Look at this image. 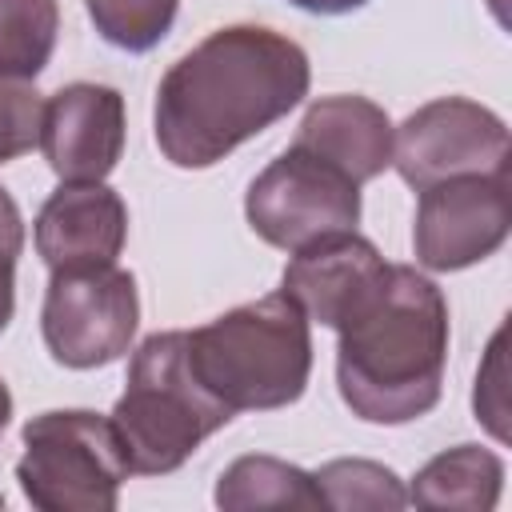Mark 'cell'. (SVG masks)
<instances>
[{"label":"cell","instance_id":"44dd1931","mask_svg":"<svg viewBox=\"0 0 512 512\" xmlns=\"http://www.w3.org/2000/svg\"><path fill=\"white\" fill-rule=\"evenodd\" d=\"M288 4H296V8H304L312 16H344V12L364 8L368 0H288Z\"/></svg>","mask_w":512,"mask_h":512},{"label":"cell","instance_id":"277c9868","mask_svg":"<svg viewBox=\"0 0 512 512\" xmlns=\"http://www.w3.org/2000/svg\"><path fill=\"white\" fill-rule=\"evenodd\" d=\"M236 412L224 408L192 372L188 332H152L128 364L124 396L112 408V428L136 476L176 472L212 432Z\"/></svg>","mask_w":512,"mask_h":512},{"label":"cell","instance_id":"4fadbf2b","mask_svg":"<svg viewBox=\"0 0 512 512\" xmlns=\"http://www.w3.org/2000/svg\"><path fill=\"white\" fill-rule=\"evenodd\" d=\"M292 144L368 184L392 164V120L368 96H320L308 104Z\"/></svg>","mask_w":512,"mask_h":512},{"label":"cell","instance_id":"7a4b0ae2","mask_svg":"<svg viewBox=\"0 0 512 512\" xmlns=\"http://www.w3.org/2000/svg\"><path fill=\"white\" fill-rule=\"evenodd\" d=\"M448 340V300L436 280L408 264H392L388 288L340 328V400L368 424L428 416L444 392Z\"/></svg>","mask_w":512,"mask_h":512},{"label":"cell","instance_id":"d6986e66","mask_svg":"<svg viewBox=\"0 0 512 512\" xmlns=\"http://www.w3.org/2000/svg\"><path fill=\"white\" fill-rule=\"evenodd\" d=\"M40 116L44 100L28 80H0V164L40 144Z\"/></svg>","mask_w":512,"mask_h":512},{"label":"cell","instance_id":"ffe728a7","mask_svg":"<svg viewBox=\"0 0 512 512\" xmlns=\"http://www.w3.org/2000/svg\"><path fill=\"white\" fill-rule=\"evenodd\" d=\"M24 252V216L0 188V332L16 312V256Z\"/></svg>","mask_w":512,"mask_h":512},{"label":"cell","instance_id":"8992f818","mask_svg":"<svg viewBox=\"0 0 512 512\" xmlns=\"http://www.w3.org/2000/svg\"><path fill=\"white\" fill-rule=\"evenodd\" d=\"M140 324L136 276L116 264L52 268L40 308V332L56 364L104 368L120 360Z\"/></svg>","mask_w":512,"mask_h":512},{"label":"cell","instance_id":"30bf717a","mask_svg":"<svg viewBox=\"0 0 512 512\" xmlns=\"http://www.w3.org/2000/svg\"><path fill=\"white\" fill-rule=\"evenodd\" d=\"M388 280L392 264L352 228L296 248L280 276V292L292 296L308 320L340 332L388 288Z\"/></svg>","mask_w":512,"mask_h":512},{"label":"cell","instance_id":"6da1fadb","mask_svg":"<svg viewBox=\"0 0 512 512\" xmlns=\"http://www.w3.org/2000/svg\"><path fill=\"white\" fill-rule=\"evenodd\" d=\"M312 84L308 52L284 32L228 24L180 56L156 88V144L176 168H212L284 120Z\"/></svg>","mask_w":512,"mask_h":512},{"label":"cell","instance_id":"e0dca14e","mask_svg":"<svg viewBox=\"0 0 512 512\" xmlns=\"http://www.w3.org/2000/svg\"><path fill=\"white\" fill-rule=\"evenodd\" d=\"M316 476V488L324 496V508H408V488L400 476L376 460L344 456L328 460Z\"/></svg>","mask_w":512,"mask_h":512},{"label":"cell","instance_id":"5bb4252c","mask_svg":"<svg viewBox=\"0 0 512 512\" xmlns=\"http://www.w3.org/2000/svg\"><path fill=\"white\" fill-rule=\"evenodd\" d=\"M500 488L504 460L480 444H456L416 472L408 504L432 512H492L500 504Z\"/></svg>","mask_w":512,"mask_h":512},{"label":"cell","instance_id":"9a60e30c","mask_svg":"<svg viewBox=\"0 0 512 512\" xmlns=\"http://www.w3.org/2000/svg\"><path fill=\"white\" fill-rule=\"evenodd\" d=\"M216 504L228 512L252 508H324L316 476L276 460V456H240L216 480Z\"/></svg>","mask_w":512,"mask_h":512},{"label":"cell","instance_id":"ba28073f","mask_svg":"<svg viewBox=\"0 0 512 512\" xmlns=\"http://www.w3.org/2000/svg\"><path fill=\"white\" fill-rule=\"evenodd\" d=\"M392 164L416 192L468 172H508V124L468 96L420 104L392 128Z\"/></svg>","mask_w":512,"mask_h":512},{"label":"cell","instance_id":"2e32d148","mask_svg":"<svg viewBox=\"0 0 512 512\" xmlns=\"http://www.w3.org/2000/svg\"><path fill=\"white\" fill-rule=\"evenodd\" d=\"M60 36L56 0H0V80H36Z\"/></svg>","mask_w":512,"mask_h":512},{"label":"cell","instance_id":"3957f363","mask_svg":"<svg viewBox=\"0 0 512 512\" xmlns=\"http://www.w3.org/2000/svg\"><path fill=\"white\" fill-rule=\"evenodd\" d=\"M312 320L284 292L248 300L188 332L200 384L232 412H272L304 396L312 376Z\"/></svg>","mask_w":512,"mask_h":512},{"label":"cell","instance_id":"7402d4cb","mask_svg":"<svg viewBox=\"0 0 512 512\" xmlns=\"http://www.w3.org/2000/svg\"><path fill=\"white\" fill-rule=\"evenodd\" d=\"M8 420H12V392H8V384L0 380V436H4Z\"/></svg>","mask_w":512,"mask_h":512},{"label":"cell","instance_id":"8fae6325","mask_svg":"<svg viewBox=\"0 0 512 512\" xmlns=\"http://www.w3.org/2000/svg\"><path fill=\"white\" fill-rule=\"evenodd\" d=\"M124 96L108 84L76 80L44 100L40 152L60 184H88L112 176L124 156Z\"/></svg>","mask_w":512,"mask_h":512},{"label":"cell","instance_id":"9c48e42d","mask_svg":"<svg viewBox=\"0 0 512 512\" xmlns=\"http://www.w3.org/2000/svg\"><path fill=\"white\" fill-rule=\"evenodd\" d=\"M512 228V196H508V172H468L448 176L428 188H420L416 224H412V248L416 264L428 272H460L508 240Z\"/></svg>","mask_w":512,"mask_h":512},{"label":"cell","instance_id":"5b68a950","mask_svg":"<svg viewBox=\"0 0 512 512\" xmlns=\"http://www.w3.org/2000/svg\"><path fill=\"white\" fill-rule=\"evenodd\" d=\"M16 460L20 492L40 512H116L132 476L116 428L88 408H52L24 424Z\"/></svg>","mask_w":512,"mask_h":512},{"label":"cell","instance_id":"52a82bcc","mask_svg":"<svg viewBox=\"0 0 512 512\" xmlns=\"http://www.w3.org/2000/svg\"><path fill=\"white\" fill-rule=\"evenodd\" d=\"M244 216L264 244L296 252L360 224V184L316 152L292 144L248 184Z\"/></svg>","mask_w":512,"mask_h":512},{"label":"cell","instance_id":"ac0fdd59","mask_svg":"<svg viewBox=\"0 0 512 512\" xmlns=\"http://www.w3.org/2000/svg\"><path fill=\"white\" fill-rule=\"evenodd\" d=\"M96 32L124 52H148L156 48L172 20L180 0H84Z\"/></svg>","mask_w":512,"mask_h":512},{"label":"cell","instance_id":"7c38bea8","mask_svg":"<svg viewBox=\"0 0 512 512\" xmlns=\"http://www.w3.org/2000/svg\"><path fill=\"white\" fill-rule=\"evenodd\" d=\"M32 240L48 268L116 264L128 240V208L104 180L60 184L44 200L32 224Z\"/></svg>","mask_w":512,"mask_h":512}]
</instances>
